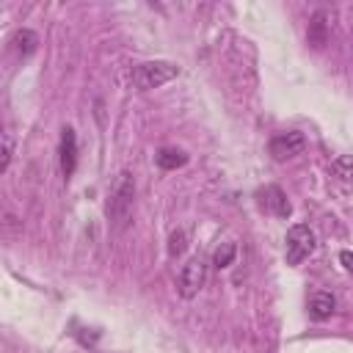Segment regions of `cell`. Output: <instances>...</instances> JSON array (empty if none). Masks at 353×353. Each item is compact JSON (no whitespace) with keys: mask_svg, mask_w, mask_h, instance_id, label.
Segmentation results:
<instances>
[{"mask_svg":"<svg viewBox=\"0 0 353 353\" xmlns=\"http://www.w3.org/2000/svg\"><path fill=\"white\" fill-rule=\"evenodd\" d=\"M132 204H135V179L130 171H121L110 188L108 204H105V215L116 229H124L132 218Z\"/></svg>","mask_w":353,"mask_h":353,"instance_id":"6da1fadb","label":"cell"},{"mask_svg":"<svg viewBox=\"0 0 353 353\" xmlns=\"http://www.w3.org/2000/svg\"><path fill=\"white\" fill-rule=\"evenodd\" d=\"M176 74H179V66L171 61H146V63H138L132 69V83L141 91H152V88L171 83Z\"/></svg>","mask_w":353,"mask_h":353,"instance_id":"7a4b0ae2","label":"cell"},{"mask_svg":"<svg viewBox=\"0 0 353 353\" xmlns=\"http://www.w3.org/2000/svg\"><path fill=\"white\" fill-rule=\"evenodd\" d=\"M204 284H207V259L201 254H196L182 265V270L176 276V290L182 298H196Z\"/></svg>","mask_w":353,"mask_h":353,"instance_id":"3957f363","label":"cell"},{"mask_svg":"<svg viewBox=\"0 0 353 353\" xmlns=\"http://www.w3.org/2000/svg\"><path fill=\"white\" fill-rule=\"evenodd\" d=\"M317 240H314V232L303 223H295L290 232H287V265H301L312 251H314Z\"/></svg>","mask_w":353,"mask_h":353,"instance_id":"277c9868","label":"cell"},{"mask_svg":"<svg viewBox=\"0 0 353 353\" xmlns=\"http://www.w3.org/2000/svg\"><path fill=\"white\" fill-rule=\"evenodd\" d=\"M303 149H306V138L301 132H295V130H287V132H279V135L270 138V154L279 163L298 157Z\"/></svg>","mask_w":353,"mask_h":353,"instance_id":"5b68a950","label":"cell"},{"mask_svg":"<svg viewBox=\"0 0 353 353\" xmlns=\"http://www.w3.org/2000/svg\"><path fill=\"white\" fill-rule=\"evenodd\" d=\"M328 36H331V14L328 11H314L312 19H309V28H306V41L314 47V50H323L328 44Z\"/></svg>","mask_w":353,"mask_h":353,"instance_id":"8992f818","label":"cell"},{"mask_svg":"<svg viewBox=\"0 0 353 353\" xmlns=\"http://www.w3.org/2000/svg\"><path fill=\"white\" fill-rule=\"evenodd\" d=\"M259 201H262V207L270 210L276 218H290V212H292V204L287 201V193H284L279 185H265V188L259 190Z\"/></svg>","mask_w":353,"mask_h":353,"instance_id":"52a82bcc","label":"cell"},{"mask_svg":"<svg viewBox=\"0 0 353 353\" xmlns=\"http://www.w3.org/2000/svg\"><path fill=\"white\" fill-rule=\"evenodd\" d=\"M58 154H61V171L69 179L74 174V165H77V138H74L72 127L61 130V149H58Z\"/></svg>","mask_w":353,"mask_h":353,"instance_id":"ba28073f","label":"cell"},{"mask_svg":"<svg viewBox=\"0 0 353 353\" xmlns=\"http://www.w3.org/2000/svg\"><path fill=\"white\" fill-rule=\"evenodd\" d=\"M334 309H336V301H334L331 292H314V295L309 298V314H312L314 320H325V317H331Z\"/></svg>","mask_w":353,"mask_h":353,"instance_id":"9c48e42d","label":"cell"},{"mask_svg":"<svg viewBox=\"0 0 353 353\" xmlns=\"http://www.w3.org/2000/svg\"><path fill=\"white\" fill-rule=\"evenodd\" d=\"M185 163H188V154H185L182 149H176V146H165V149H160V152H157V165H160V168H165V171L182 168Z\"/></svg>","mask_w":353,"mask_h":353,"instance_id":"30bf717a","label":"cell"},{"mask_svg":"<svg viewBox=\"0 0 353 353\" xmlns=\"http://www.w3.org/2000/svg\"><path fill=\"white\" fill-rule=\"evenodd\" d=\"M11 44H14V50H17L22 58H28L30 52H36V47H39V36H36L33 30L22 28V30H17V33H14Z\"/></svg>","mask_w":353,"mask_h":353,"instance_id":"8fae6325","label":"cell"},{"mask_svg":"<svg viewBox=\"0 0 353 353\" xmlns=\"http://www.w3.org/2000/svg\"><path fill=\"white\" fill-rule=\"evenodd\" d=\"M331 174L342 182H353V154H339L331 160Z\"/></svg>","mask_w":353,"mask_h":353,"instance_id":"7c38bea8","label":"cell"},{"mask_svg":"<svg viewBox=\"0 0 353 353\" xmlns=\"http://www.w3.org/2000/svg\"><path fill=\"white\" fill-rule=\"evenodd\" d=\"M234 256H237V245L234 243H223V245L215 248L212 262H215V268H229L234 262Z\"/></svg>","mask_w":353,"mask_h":353,"instance_id":"4fadbf2b","label":"cell"},{"mask_svg":"<svg viewBox=\"0 0 353 353\" xmlns=\"http://www.w3.org/2000/svg\"><path fill=\"white\" fill-rule=\"evenodd\" d=\"M185 248H188V232H185V229L171 232V237H168V254H171V256H179Z\"/></svg>","mask_w":353,"mask_h":353,"instance_id":"5bb4252c","label":"cell"},{"mask_svg":"<svg viewBox=\"0 0 353 353\" xmlns=\"http://www.w3.org/2000/svg\"><path fill=\"white\" fill-rule=\"evenodd\" d=\"M11 157H14V141H11V135H8V132H3V149H0V174H6V171H8Z\"/></svg>","mask_w":353,"mask_h":353,"instance_id":"9a60e30c","label":"cell"},{"mask_svg":"<svg viewBox=\"0 0 353 353\" xmlns=\"http://www.w3.org/2000/svg\"><path fill=\"white\" fill-rule=\"evenodd\" d=\"M339 259L345 262V268H350V270H353V254H350V251H342V254H339Z\"/></svg>","mask_w":353,"mask_h":353,"instance_id":"2e32d148","label":"cell"}]
</instances>
